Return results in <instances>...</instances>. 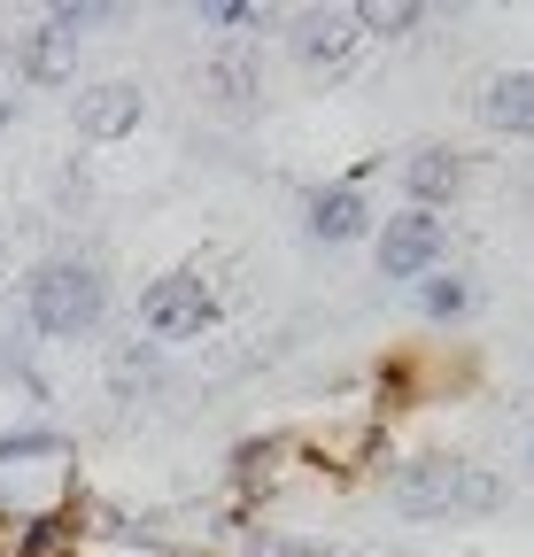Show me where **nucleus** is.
<instances>
[{"mask_svg":"<svg viewBox=\"0 0 534 557\" xmlns=\"http://www.w3.org/2000/svg\"><path fill=\"white\" fill-rule=\"evenodd\" d=\"M387 511L411 527H442V519H488L504 511V480L488 465L464 457H411L387 472Z\"/></svg>","mask_w":534,"mask_h":557,"instance_id":"nucleus-1","label":"nucleus"},{"mask_svg":"<svg viewBox=\"0 0 534 557\" xmlns=\"http://www.w3.org/2000/svg\"><path fill=\"white\" fill-rule=\"evenodd\" d=\"M101 310H109V278L86 256H47L24 278V325L47 341H86L101 325Z\"/></svg>","mask_w":534,"mask_h":557,"instance_id":"nucleus-2","label":"nucleus"},{"mask_svg":"<svg viewBox=\"0 0 534 557\" xmlns=\"http://www.w3.org/2000/svg\"><path fill=\"white\" fill-rule=\"evenodd\" d=\"M218 325V287L202 271H163L156 287L140 295V333L156 348H178V341H202Z\"/></svg>","mask_w":534,"mask_h":557,"instance_id":"nucleus-3","label":"nucleus"},{"mask_svg":"<svg viewBox=\"0 0 534 557\" xmlns=\"http://www.w3.org/2000/svg\"><path fill=\"white\" fill-rule=\"evenodd\" d=\"M449 263V225L434 209H403L380 225V278H434Z\"/></svg>","mask_w":534,"mask_h":557,"instance_id":"nucleus-4","label":"nucleus"},{"mask_svg":"<svg viewBox=\"0 0 534 557\" xmlns=\"http://www.w3.org/2000/svg\"><path fill=\"white\" fill-rule=\"evenodd\" d=\"M295 54H302V70H318V78H349L357 54H364L357 9H302L295 16Z\"/></svg>","mask_w":534,"mask_h":557,"instance_id":"nucleus-5","label":"nucleus"},{"mask_svg":"<svg viewBox=\"0 0 534 557\" xmlns=\"http://www.w3.org/2000/svg\"><path fill=\"white\" fill-rule=\"evenodd\" d=\"M101 16H109V9H54V16L24 39V54H16L24 78H32V86H62V78H71V62H78V47H86V32H94Z\"/></svg>","mask_w":534,"mask_h":557,"instance_id":"nucleus-6","label":"nucleus"},{"mask_svg":"<svg viewBox=\"0 0 534 557\" xmlns=\"http://www.w3.org/2000/svg\"><path fill=\"white\" fill-rule=\"evenodd\" d=\"M140 116H148V94L132 86V78H101V86L78 94V132L94 139V148H109V139H132V132H140Z\"/></svg>","mask_w":534,"mask_h":557,"instance_id":"nucleus-7","label":"nucleus"},{"mask_svg":"<svg viewBox=\"0 0 534 557\" xmlns=\"http://www.w3.org/2000/svg\"><path fill=\"white\" fill-rule=\"evenodd\" d=\"M302 225H310V240H325V248H349V240L372 233V201H364L357 186H318L310 209H302Z\"/></svg>","mask_w":534,"mask_h":557,"instance_id":"nucleus-8","label":"nucleus"},{"mask_svg":"<svg viewBox=\"0 0 534 557\" xmlns=\"http://www.w3.org/2000/svg\"><path fill=\"white\" fill-rule=\"evenodd\" d=\"M481 116L504 139H534V70H496L481 86Z\"/></svg>","mask_w":534,"mask_h":557,"instance_id":"nucleus-9","label":"nucleus"},{"mask_svg":"<svg viewBox=\"0 0 534 557\" xmlns=\"http://www.w3.org/2000/svg\"><path fill=\"white\" fill-rule=\"evenodd\" d=\"M403 186H411V209H442L464 186V156L442 148V139H426V148H411V163H403Z\"/></svg>","mask_w":534,"mask_h":557,"instance_id":"nucleus-10","label":"nucleus"},{"mask_svg":"<svg viewBox=\"0 0 534 557\" xmlns=\"http://www.w3.org/2000/svg\"><path fill=\"white\" fill-rule=\"evenodd\" d=\"M202 86H210L225 109H240V101H256V94H263V70H256V54H248V47H225V54H210V62H202Z\"/></svg>","mask_w":534,"mask_h":557,"instance_id":"nucleus-11","label":"nucleus"},{"mask_svg":"<svg viewBox=\"0 0 534 557\" xmlns=\"http://www.w3.org/2000/svg\"><path fill=\"white\" fill-rule=\"evenodd\" d=\"M419 302H426L434 325H457L464 310H473V278H464V271H434V278H419Z\"/></svg>","mask_w":534,"mask_h":557,"instance_id":"nucleus-12","label":"nucleus"},{"mask_svg":"<svg viewBox=\"0 0 534 557\" xmlns=\"http://www.w3.org/2000/svg\"><path fill=\"white\" fill-rule=\"evenodd\" d=\"M71 442H62L54 426H16V434H0V472H16V465H32V457H62Z\"/></svg>","mask_w":534,"mask_h":557,"instance_id":"nucleus-13","label":"nucleus"},{"mask_svg":"<svg viewBox=\"0 0 534 557\" xmlns=\"http://www.w3.org/2000/svg\"><path fill=\"white\" fill-rule=\"evenodd\" d=\"M357 24H364V39H411V32L426 24V9L395 0V9H357Z\"/></svg>","mask_w":534,"mask_h":557,"instance_id":"nucleus-14","label":"nucleus"},{"mask_svg":"<svg viewBox=\"0 0 534 557\" xmlns=\"http://www.w3.org/2000/svg\"><path fill=\"white\" fill-rule=\"evenodd\" d=\"M194 24H210V32L240 39V32H256V24H263V9H256V0H210V9H194Z\"/></svg>","mask_w":534,"mask_h":557,"instance_id":"nucleus-15","label":"nucleus"},{"mask_svg":"<svg viewBox=\"0 0 534 557\" xmlns=\"http://www.w3.org/2000/svg\"><path fill=\"white\" fill-rule=\"evenodd\" d=\"M156 380V341H132V348H116V387L132 395V387H148Z\"/></svg>","mask_w":534,"mask_h":557,"instance_id":"nucleus-16","label":"nucleus"},{"mask_svg":"<svg viewBox=\"0 0 534 557\" xmlns=\"http://www.w3.org/2000/svg\"><path fill=\"white\" fill-rule=\"evenodd\" d=\"M256 557H341L325 542H295V534H256Z\"/></svg>","mask_w":534,"mask_h":557,"instance_id":"nucleus-17","label":"nucleus"},{"mask_svg":"<svg viewBox=\"0 0 534 557\" xmlns=\"http://www.w3.org/2000/svg\"><path fill=\"white\" fill-rule=\"evenodd\" d=\"M0 256H9V233H0Z\"/></svg>","mask_w":534,"mask_h":557,"instance_id":"nucleus-18","label":"nucleus"},{"mask_svg":"<svg viewBox=\"0 0 534 557\" xmlns=\"http://www.w3.org/2000/svg\"><path fill=\"white\" fill-rule=\"evenodd\" d=\"M526 457H534V442H526Z\"/></svg>","mask_w":534,"mask_h":557,"instance_id":"nucleus-19","label":"nucleus"}]
</instances>
